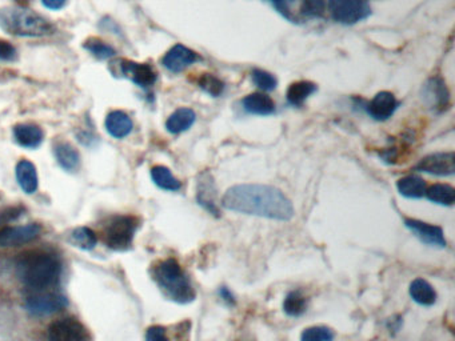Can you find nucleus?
<instances>
[{
  "label": "nucleus",
  "mask_w": 455,
  "mask_h": 341,
  "mask_svg": "<svg viewBox=\"0 0 455 341\" xmlns=\"http://www.w3.org/2000/svg\"><path fill=\"white\" fill-rule=\"evenodd\" d=\"M222 205L233 212L288 222L294 217V205L283 192L265 184H238L229 188Z\"/></svg>",
  "instance_id": "1"
},
{
  "label": "nucleus",
  "mask_w": 455,
  "mask_h": 341,
  "mask_svg": "<svg viewBox=\"0 0 455 341\" xmlns=\"http://www.w3.org/2000/svg\"><path fill=\"white\" fill-rule=\"evenodd\" d=\"M16 274L26 287L38 292L53 287L59 281L62 266L53 254L28 251L16 259Z\"/></svg>",
  "instance_id": "2"
},
{
  "label": "nucleus",
  "mask_w": 455,
  "mask_h": 341,
  "mask_svg": "<svg viewBox=\"0 0 455 341\" xmlns=\"http://www.w3.org/2000/svg\"><path fill=\"white\" fill-rule=\"evenodd\" d=\"M151 276L163 295L178 304H189L197 298L190 277L172 257L158 261L152 266Z\"/></svg>",
  "instance_id": "3"
},
{
  "label": "nucleus",
  "mask_w": 455,
  "mask_h": 341,
  "mask_svg": "<svg viewBox=\"0 0 455 341\" xmlns=\"http://www.w3.org/2000/svg\"><path fill=\"white\" fill-rule=\"evenodd\" d=\"M0 28L19 38H42L55 31L51 21L21 6L0 9Z\"/></svg>",
  "instance_id": "4"
},
{
  "label": "nucleus",
  "mask_w": 455,
  "mask_h": 341,
  "mask_svg": "<svg viewBox=\"0 0 455 341\" xmlns=\"http://www.w3.org/2000/svg\"><path fill=\"white\" fill-rule=\"evenodd\" d=\"M139 222L134 216H114L110 219L105 229V240L108 248L114 251H126L128 249L135 232L138 229Z\"/></svg>",
  "instance_id": "5"
},
{
  "label": "nucleus",
  "mask_w": 455,
  "mask_h": 341,
  "mask_svg": "<svg viewBox=\"0 0 455 341\" xmlns=\"http://www.w3.org/2000/svg\"><path fill=\"white\" fill-rule=\"evenodd\" d=\"M108 68L110 72L115 77L128 79L142 88L152 87L158 79L157 71L149 63H137L127 59H115L110 63Z\"/></svg>",
  "instance_id": "6"
},
{
  "label": "nucleus",
  "mask_w": 455,
  "mask_h": 341,
  "mask_svg": "<svg viewBox=\"0 0 455 341\" xmlns=\"http://www.w3.org/2000/svg\"><path fill=\"white\" fill-rule=\"evenodd\" d=\"M328 4L333 19L346 26L365 21L371 13L367 0H328Z\"/></svg>",
  "instance_id": "7"
},
{
  "label": "nucleus",
  "mask_w": 455,
  "mask_h": 341,
  "mask_svg": "<svg viewBox=\"0 0 455 341\" xmlns=\"http://www.w3.org/2000/svg\"><path fill=\"white\" fill-rule=\"evenodd\" d=\"M67 305V298L58 292L38 291L26 300V308L35 316H47Z\"/></svg>",
  "instance_id": "8"
},
{
  "label": "nucleus",
  "mask_w": 455,
  "mask_h": 341,
  "mask_svg": "<svg viewBox=\"0 0 455 341\" xmlns=\"http://www.w3.org/2000/svg\"><path fill=\"white\" fill-rule=\"evenodd\" d=\"M404 225L424 244L436 248H445L447 245L444 229L439 225L424 223L412 217L404 219Z\"/></svg>",
  "instance_id": "9"
},
{
  "label": "nucleus",
  "mask_w": 455,
  "mask_h": 341,
  "mask_svg": "<svg viewBox=\"0 0 455 341\" xmlns=\"http://www.w3.org/2000/svg\"><path fill=\"white\" fill-rule=\"evenodd\" d=\"M414 170L434 176H451L455 172L454 152H435L424 156Z\"/></svg>",
  "instance_id": "10"
},
{
  "label": "nucleus",
  "mask_w": 455,
  "mask_h": 341,
  "mask_svg": "<svg viewBox=\"0 0 455 341\" xmlns=\"http://www.w3.org/2000/svg\"><path fill=\"white\" fill-rule=\"evenodd\" d=\"M48 341H88V333L80 321L74 318H67L51 324L48 330Z\"/></svg>",
  "instance_id": "11"
},
{
  "label": "nucleus",
  "mask_w": 455,
  "mask_h": 341,
  "mask_svg": "<svg viewBox=\"0 0 455 341\" xmlns=\"http://www.w3.org/2000/svg\"><path fill=\"white\" fill-rule=\"evenodd\" d=\"M42 232L39 224H26L0 228V247H19L35 240Z\"/></svg>",
  "instance_id": "12"
},
{
  "label": "nucleus",
  "mask_w": 455,
  "mask_h": 341,
  "mask_svg": "<svg viewBox=\"0 0 455 341\" xmlns=\"http://www.w3.org/2000/svg\"><path fill=\"white\" fill-rule=\"evenodd\" d=\"M216 197V185L211 173L209 170L202 172L197 181V202L207 212L211 213L212 216L219 217V205Z\"/></svg>",
  "instance_id": "13"
},
{
  "label": "nucleus",
  "mask_w": 455,
  "mask_h": 341,
  "mask_svg": "<svg viewBox=\"0 0 455 341\" xmlns=\"http://www.w3.org/2000/svg\"><path fill=\"white\" fill-rule=\"evenodd\" d=\"M424 104L435 112L445 111L450 103V94L446 83L441 77H433L424 83L422 88Z\"/></svg>",
  "instance_id": "14"
},
{
  "label": "nucleus",
  "mask_w": 455,
  "mask_h": 341,
  "mask_svg": "<svg viewBox=\"0 0 455 341\" xmlns=\"http://www.w3.org/2000/svg\"><path fill=\"white\" fill-rule=\"evenodd\" d=\"M198 60H199V56L195 51H192L183 44H175L163 56L162 64L164 68L169 70V72L178 74Z\"/></svg>",
  "instance_id": "15"
},
{
  "label": "nucleus",
  "mask_w": 455,
  "mask_h": 341,
  "mask_svg": "<svg viewBox=\"0 0 455 341\" xmlns=\"http://www.w3.org/2000/svg\"><path fill=\"white\" fill-rule=\"evenodd\" d=\"M397 108H398V102L395 96L389 91H382L372 97V100L367 106V112L372 119L383 121L390 119L397 111Z\"/></svg>",
  "instance_id": "16"
},
{
  "label": "nucleus",
  "mask_w": 455,
  "mask_h": 341,
  "mask_svg": "<svg viewBox=\"0 0 455 341\" xmlns=\"http://www.w3.org/2000/svg\"><path fill=\"white\" fill-rule=\"evenodd\" d=\"M14 140L23 148H38L43 143L44 132L42 128L32 123H19L12 128Z\"/></svg>",
  "instance_id": "17"
},
{
  "label": "nucleus",
  "mask_w": 455,
  "mask_h": 341,
  "mask_svg": "<svg viewBox=\"0 0 455 341\" xmlns=\"http://www.w3.org/2000/svg\"><path fill=\"white\" fill-rule=\"evenodd\" d=\"M53 156L67 172H76L80 167V153L68 141H58L53 146Z\"/></svg>",
  "instance_id": "18"
},
{
  "label": "nucleus",
  "mask_w": 455,
  "mask_h": 341,
  "mask_svg": "<svg viewBox=\"0 0 455 341\" xmlns=\"http://www.w3.org/2000/svg\"><path fill=\"white\" fill-rule=\"evenodd\" d=\"M105 127L113 138L125 139L132 132L134 123L126 112L111 111L105 120Z\"/></svg>",
  "instance_id": "19"
},
{
  "label": "nucleus",
  "mask_w": 455,
  "mask_h": 341,
  "mask_svg": "<svg viewBox=\"0 0 455 341\" xmlns=\"http://www.w3.org/2000/svg\"><path fill=\"white\" fill-rule=\"evenodd\" d=\"M15 175H16V180H18L21 191L26 192L27 195H32L38 191L39 178H38L36 167L32 164L30 160H21L16 164Z\"/></svg>",
  "instance_id": "20"
},
{
  "label": "nucleus",
  "mask_w": 455,
  "mask_h": 341,
  "mask_svg": "<svg viewBox=\"0 0 455 341\" xmlns=\"http://www.w3.org/2000/svg\"><path fill=\"white\" fill-rule=\"evenodd\" d=\"M242 104H244V111L251 115L266 117L276 112V103L273 102V99L261 92L246 96L242 100Z\"/></svg>",
  "instance_id": "21"
},
{
  "label": "nucleus",
  "mask_w": 455,
  "mask_h": 341,
  "mask_svg": "<svg viewBox=\"0 0 455 341\" xmlns=\"http://www.w3.org/2000/svg\"><path fill=\"white\" fill-rule=\"evenodd\" d=\"M197 120V115L191 108H178L169 115L166 121V128L169 134L179 135L182 132L189 131Z\"/></svg>",
  "instance_id": "22"
},
{
  "label": "nucleus",
  "mask_w": 455,
  "mask_h": 341,
  "mask_svg": "<svg viewBox=\"0 0 455 341\" xmlns=\"http://www.w3.org/2000/svg\"><path fill=\"white\" fill-rule=\"evenodd\" d=\"M409 293L414 301L424 307H432L436 301V291L424 278H415L409 288Z\"/></svg>",
  "instance_id": "23"
},
{
  "label": "nucleus",
  "mask_w": 455,
  "mask_h": 341,
  "mask_svg": "<svg viewBox=\"0 0 455 341\" xmlns=\"http://www.w3.org/2000/svg\"><path fill=\"white\" fill-rule=\"evenodd\" d=\"M399 193L407 199H421L426 192V181L417 175H409L397 183Z\"/></svg>",
  "instance_id": "24"
},
{
  "label": "nucleus",
  "mask_w": 455,
  "mask_h": 341,
  "mask_svg": "<svg viewBox=\"0 0 455 341\" xmlns=\"http://www.w3.org/2000/svg\"><path fill=\"white\" fill-rule=\"evenodd\" d=\"M317 91V85L307 80L296 82L287 90V102L294 107L303 106L310 96Z\"/></svg>",
  "instance_id": "25"
},
{
  "label": "nucleus",
  "mask_w": 455,
  "mask_h": 341,
  "mask_svg": "<svg viewBox=\"0 0 455 341\" xmlns=\"http://www.w3.org/2000/svg\"><path fill=\"white\" fill-rule=\"evenodd\" d=\"M308 298L302 291H291L283 300V310L290 318H300L306 313Z\"/></svg>",
  "instance_id": "26"
},
{
  "label": "nucleus",
  "mask_w": 455,
  "mask_h": 341,
  "mask_svg": "<svg viewBox=\"0 0 455 341\" xmlns=\"http://www.w3.org/2000/svg\"><path fill=\"white\" fill-rule=\"evenodd\" d=\"M151 179L158 185L160 190L164 191H179L182 188L180 181L172 175L169 168L164 166H155L151 168Z\"/></svg>",
  "instance_id": "27"
},
{
  "label": "nucleus",
  "mask_w": 455,
  "mask_h": 341,
  "mask_svg": "<svg viewBox=\"0 0 455 341\" xmlns=\"http://www.w3.org/2000/svg\"><path fill=\"white\" fill-rule=\"evenodd\" d=\"M424 196L432 202L450 207L455 202V190L449 184H433L426 190Z\"/></svg>",
  "instance_id": "28"
},
{
  "label": "nucleus",
  "mask_w": 455,
  "mask_h": 341,
  "mask_svg": "<svg viewBox=\"0 0 455 341\" xmlns=\"http://www.w3.org/2000/svg\"><path fill=\"white\" fill-rule=\"evenodd\" d=\"M70 243L83 251H91L95 248L98 237L91 228L79 227V228H75L74 231L70 234Z\"/></svg>",
  "instance_id": "29"
},
{
  "label": "nucleus",
  "mask_w": 455,
  "mask_h": 341,
  "mask_svg": "<svg viewBox=\"0 0 455 341\" xmlns=\"http://www.w3.org/2000/svg\"><path fill=\"white\" fill-rule=\"evenodd\" d=\"M83 47H85V50H87L99 60H108L117 55V51L110 44H107L106 42H103L98 38H88L83 43Z\"/></svg>",
  "instance_id": "30"
},
{
  "label": "nucleus",
  "mask_w": 455,
  "mask_h": 341,
  "mask_svg": "<svg viewBox=\"0 0 455 341\" xmlns=\"http://www.w3.org/2000/svg\"><path fill=\"white\" fill-rule=\"evenodd\" d=\"M198 85L204 92L214 97L222 95L224 91V83L219 77L212 74H202L201 77L198 79Z\"/></svg>",
  "instance_id": "31"
},
{
  "label": "nucleus",
  "mask_w": 455,
  "mask_h": 341,
  "mask_svg": "<svg viewBox=\"0 0 455 341\" xmlns=\"http://www.w3.org/2000/svg\"><path fill=\"white\" fill-rule=\"evenodd\" d=\"M334 332L323 325L308 327L302 332L300 341H334Z\"/></svg>",
  "instance_id": "32"
},
{
  "label": "nucleus",
  "mask_w": 455,
  "mask_h": 341,
  "mask_svg": "<svg viewBox=\"0 0 455 341\" xmlns=\"http://www.w3.org/2000/svg\"><path fill=\"white\" fill-rule=\"evenodd\" d=\"M251 77L255 85H258L261 90L263 91H274L278 85V80L276 76L270 72H267L265 70L261 68H255L251 72Z\"/></svg>",
  "instance_id": "33"
},
{
  "label": "nucleus",
  "mask_w": 455,
  "mask_h": 341,
  "mask_svg": "<svg viewBox=\"0 0 455 341\" xmlns=\"http://www.w3.org/2000/svg\"><path fill=\"white\" fill-rule=\"evenodd\" d=\"M326 10L325 0H300V12L307 18H320Z\"/></svg>",
  "instance_id": "34"
},
{
  "label": "nucleus",
  "mask_w": 455,
  "mask_h": 341,
  "mask_svg": "<svg viewBox=\"0 0 455 341\" xmlns=\"http://www.w3.org/2000/svg\"><path fill=\"white\" fill-rule=\"evenodd\" d=\"M18 59V51L12 43L0 40V60L1 62H15Z\"/></svg>",
  "instance_id": "35"
},
{
  "label": "nucleus",
  "mask_w": 455,
  "mask_h": 341,
  "mask_svg": "<svg viewBox=\"0 0 455 341\" xmlns=\"http://www.w3.org/2000/svg\"><path fill=\"white\" fill-rule=\"evenodd\" d=\"M274 9H276L282 16H285L288 21H293V13H291V4L294 0H268Z\"/></svg>",
  "instance_id": "36"
},
{
  "label": "nucleus",
  "mask_w": 455,
  "mask_h": 341,
  "mask_svg": "<svg viewBox=\"0 0 455 341\" xmlns=\"http://www.w3.org/2000/svg\"><path fill=\"white\" fill-rule=\"evenodd\" d=\"M146 341H169L166 328L160 325H152L146 332Z\"/></svg>",
  "instance_id": "37"
},
{
  "label": "nucleus",
  "mask_w": 455,
  "mask_h": 341,
  "mask_svg": "<svg viewBox=\"0 0 455 341\" xmlns=\"http://www.w3.org/2000/svg\"><path fill=\"white\" fill-rule=\"evenodd\" d=\"M218 296L222 298L224 304H227L230 307H234L236 304V298L234 296L233 292L229 288L224 287V286L219 287V289H218Z\"/></svg>",
  "instance_id": "38"
},
{
  "label": "nucleus",
  "mask_w": 455,
  "mask_h": 341,
  "mask_svg": "<svg viewBox=\"0 0 455 341\" xmlns=\"http://www.w3.org/2000/svg\"><path fill=\"white\" fill-rule=\"evenodd\" d=\"M66 1L67 0H42V4L48 10L58 11L63 9Z\"/></svg>",
  "instance_id": "39"
},
{
  "label": "nucleus",
  "mask_w": 455,
  "mask_h": 341,
  "mask_svg": "<svg viewBox=\"0 0 455 341\" xmlns=\"http://www.w3.org/2000/svg\"><path fill=\"white\" fill-rule=\"evenodd\" d=\"M28 1H30V0H16V3L21 4V7H24L26 4H28Z\"/></svg>",
  "instance_id": "40"
}]
</instances>
